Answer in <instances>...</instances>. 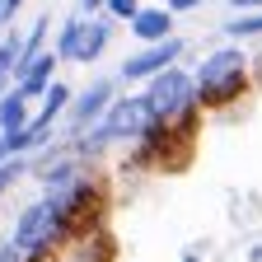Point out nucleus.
Listing matches in <instances>:
<instances>
[{"mask_svg": "<svg viewBox=\"0 0 262 262\" xmlns=\"http://www.w3.org/2000/svg\"><path fill=\"white\" fill-rule=\"evenodd\" d=\"M239 89H244V56H239V47H225V52L206 56L202 75H196V89H192V103L220 108L229 98H239Z\"/></svg>", "mask_w": 262, "mask_h": 262, "instance_id": "f257e3e1", "label": "nucleus"}, {"mask_svg": "<svg viewBox=\"0 0 262 262\" xmlns=\"http://www.w3.org/2000/svg\"><path fill=\"white\" fill-rule=\"evenodd\" d=\"M145 108L155 122H173L178 113L192 108V80L183 71H159L150 80V94H145Z\"/></svg>", "mask_w": 262, "mask_h": 262, "instance_id": "f03ea898", "label": "nucleus"}, {"mask_svg": "<svg viewBox=\"0 0 262 262\" xmlns=\"http://www.w3.org/2000/svg\"><path fill=\"white\" fill-rule=\"evenodd\" d=\"M52 239H56V196H42L38 206L24 211V220L14 229V248L42 253V248H52Z\"/></svg>", "mask_w": 262, "mask_h": 262, "instance_id": "7ed1b4c3", "label": "nucleus"}, {"mask_svg": "<svg viewBox=\"0 0 262 262\" xmlns=\"http://www.w3.org/2000/svg\"><path fill=\"white\" fill-rule=\"evenodd\" d=\"M150 108H145V98H122V103H113L108 122L94 131V145H103V141H122V136H141V131L150 126Z\"/></svg>", "mask_w": 262, "mask_h": 262, "instance_id": "20e7f679", "label": "nucleus"}, {"mask_svg": "<svg viewBox=\"0 0 262 262\" xmlns=\"http://www.w3.org/2000/svg\"><path fill=\"white\" fill-rule=\"evenodd\" d=\"M108 42V24H71L61 33V56L71 61H94Z\"/></svg>", "mask_w": 262, "mask_h": 262, "instance_id": "39448f33", "label": "nucleus"}, {"mask_svg": "<svg viewBox=\"0 0 262 262\" xmlns=\"http://www.w3.org/2000/svg\"><path fill=\"white\" fill-rule=\"evenodd\" d=\"M178 52H183V42H173V38H164V42H155L150 52H141V56H131V61L122 66V75H126V80H145V75H159V71H169V66L178 61Z\"/></svg>", "mask_w": 262, "mask_h": 262, "instance_id": "423d86ee", "label": "nucleus"}, {"mask_svg": "<svg viewBox=\"0 0 262 262\" xmlns=\"http://www.w3.org/2000/svg\"><path fill=\"white\" fill-rule=\"evenodd\" d=\"M169 28H173L169 10H136V19H131V33L145 38V42H164V38H169Z\"/></svg>", "mask_w": 262, "mask_h": 262, "instance_id": "0eeeda50", "label": "nucleus"}, {"mask_svg": "<svg viewBox=\"0 0 262 262\" xmlns=\"http://www.w3.org/2000/svg\"><path fill=\"white\" fill-rule=\"evenodd\" d=\"M52 66H56V56H33V61H28V71H24V84H19L14 94H19V98L42 94V89H47V75H52Z\"/></svg>", "mask_w": 262, "mask_h": 262, "instance_id": "6e6552de", "label": "nucleus"}, {"mask_svg": "<svg viewBox=\"0 0 262 262\" xmlns=\"http://www.w3.org/2000/svg\"><path fill=\"white\" fill-rule=\"evenodd\" d=\"M108 94H113V84H94L84 98H80V108H75V122L80 126H89L98 113H103V103H108Z\"/></svg>", "mask_w": 262, "mask_h": 262, "instance_id": "1a4fd4ad", "label": "nucleus"}, {"mask_svg": "<svg viewBox=\"0 0 262 262\" xmlns=\"http://www.w3.org/2000/svg\"><path fill=\"white\" fill-rule=\"evenodd\" d=\"M0 126H5V136L24 131V98L19 94H5V98H0Z\"/></svg>", "mask_w": 262, "mask_h": 262, "instance_id": "9d476101", "label": "nucleus"}, {"mask_svg": "<svg viewBox=\"0 0 262 262\" xmlns=\"http://www.w3.org/2000/svg\"><path fill=\"white\" fill-rule=\"evenodd\" d=\"M113 248H117V244H113L108 234H98L94 244H84V257H80V262H113Z\"/></svg>", "mask_w": 262, "mask_h": 262, "instance_id": "9b49d317", "label": "nucleus"}, {"mask_svg": "<svg viewBox=\"0 0 262 262\" xmlns=\"http://www.w3.org/2000/svg\"><path fill=\"white\" fill-rule=\"evenodd\" d=\"M225 33H234V38H248V33H262V14H248V19H234Z\"/></svg>", "mask_w": 262, "mask_h": 262, "instance_id": "f8f14e48", "label": "nucleus"}, {"mask_svg": "<svg viewBox=\"0 0 262 262\" xmlns=\"http://www.w3.org/2000/svg\"><path fill=\"white\" fill-rule=\"evenodd\" d=\"M19 61V47H14V38L5 42V47H0V84H5V75H10V66Z\"/></svg>", "mask_w": 262, "mask_h": 262, "instance_id": "ddd939ff", "label": "nucleus"}, {"mask_svg": "<svg viewBox=\"0 0 262 262\" xmlns=\"http://www.w3.org/2000/svg\"><path fill=\"white\" fill-rule=\"evenodd\" d=\"M108 10L122 14V19H136V0H108Z\"/></svg>", "mask_w": 262, "mask_h": 262, "instance_id": "4468645a", "label": "nucleus"}, {"mask_svg": "<svg viewBox=\"0 0 262 262\" xmlns=\"http://www.w3.org/2000/svg\"><path fill=\"white\" fill-rule=\"evenodd\" d=\"M14 173H19V164H0V187H10Z\"/></svg>", "mask_w": 262, "mask_h": 262, "instance_id": "2eb2a0df", "label": "nucleus"}, {"mask_svg": "<svg viewBox=\"0 0 262 262\" xmlns=\"http://www.w3.org/2000/svg\"><path fill=\"white\" fill-rule=\"evenodd\" d=\"M169 5H173V10H192V5H196V0H169Z\"/></svg>", "mask_w": 262, "mask_h": 262, "instance_id": "dca6fc26", "label": "nucleus"}, {"mask_svg": "<svg viewBox=\"0 0 262 262\" xmlns=\"http://www.w3.org/2000/svg\"><path fill=\"white\" fill-rule=\"evenodd\" d=\"M234 5H239V10H253V5H262V0H234Z\"/></svg>", "mask_w": 262, "mask_h": 262, "instance_id": "f3484780", "label": "nucleus"}, {"mask_svg": "<svg viewBox=\"0 0 262 262\" xmlns=\"http://www.w3.org/2000/svg\"><path fill=\"white\" fill-rule=\"evenodd\" d=\"M98 5H103V0H84V10H98Z\"/></svg>", "mask_w": 262, "mask_h": 262, "instance_id": "a211bd4d", "label": "nucleus"}, {"mask_svg": "<svg viewBox=\"0 0 262 262\" xmlns=\"http://www.w3.org/2000/svg\"><path fill=\"white\" fill-rule=\"evenodd\" d=\"M5 10H10V14H14V10H19V0H5Z\"/></svg>", "mask_w": 262, "mask_h": 262, "instance_id": "6ab92c4d", "label": "nucleus"}, {"mask_svg": "<svg viewBox=\"0 0 262 262\" xmlns=\"http://www.w3.org/2000/svg\"><path fill=\"white\" fill-rule=\"evenodd\" d=\"M183 262H196V257H192V253H187V257H183Z\"/></svg>", "mask_w": 262, "mask_h": 262, "instance_id": "aec40b11", "label": "nucleus"}, {"mask_svg": "<svg viewBox=\"0 0 262 262\" xmlns=\"http://www.w3.org/2000/svg\"><path fill=\"white\" fill-rule=\"evenodd\" d=\"M0 14H5V0H0Z\"/></svg>", "mask_w": 262, "mask_h": 262, "instance_id": "412c9836", "label": "nucleus"}]
</instances>
